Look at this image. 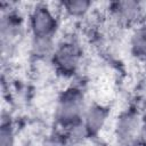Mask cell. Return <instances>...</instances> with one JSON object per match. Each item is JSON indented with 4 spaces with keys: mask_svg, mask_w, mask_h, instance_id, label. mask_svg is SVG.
<instances>
[{
    "mask_svg": "<svg viewBox=\"0 0 146 146\" xmlns=\"http://www.w3.org/2000/svg\"><path fill=\"white\" fill-rule=\"evenodd\" d=\"M29 26L33 38H54L58 27V21L48 5L38 3L30 13Z\"/></svg>",
    "mask_w": 146,
    "mask_h": 146,
    "instance_id": "cell-3",
    "label": "cell"
},
{
    "mask_svg": "<svg viewBox=\"0 0 146 146\" xmlns=\"http://www.w3.org/2000/svg\"><path fill=\"white\" fill-rule=\"evenodd\" d=\"M143 119L132 110L123 112L115 124V136L122 146H131L138 144Z\"/></svg>",
    "mask_w": 146,
    "mask_h": 146,
    "instance_id": "cell-4",
    "label": "cell"
},
{
    "mask_svg": "<svg viewBox=\"0 0 146 146\" xmlns=\"http://www.w3.org/2000/svg\"><path fill=\"white\" fill-rule=\"evenodd\" d=\"M107 115H108V110L103 105L94 104L87 106V110L82 119V124L88 136L96 135L102 130V128L104 127L107 120Z\"/></svg>",
    "mask_w": 146,
    "mask_h": 146,
    "instance_id": "cell-6",
    "label": "cell"
},
{
    "mask_svg": "<svg viewBox=\"0 0 146 146\" xmlns=\"http://www.w3.org/2000/svg\"><path fill=\"white\" fill-rule=\"evenodd\" d=\"M0 146H15V137H14V129L11 123L2 122L1 131H0Z\"/></svg>",
    "mask_w": 146,
    "mask_h": 146,
    "instance_id": "cell-10",
    "label": "cell"
},
{
    "mask_svg": "<svg viewBox=\"0 0 146 146\" xmlns=\"http://www.w3.org/2000/svg\"><path fill=\"white\" fill-rule=\"evenodd\" d=\"M112 17L122 25H138L146 18V5L140 1H115L110 5Z\"/></svg>",
    "mask_w": 146,
    "mask_h": 146,
    "instance_id": "cell-5",
    "label": "cell"
},
{
    "mask_svg": "<svg viewBox=\"0 0 146 146\" xmlns=\"http://www.w3.org/2000/svg\"><path fill=\"white\" fill-rule=\"evenodd\" d=\"M130 49L135 57L146 59V19L135 27L130 38Z\"/></svg>",
    "mask_w": 146,
    "mask_h": 146,
    "instance_id": "cell-7",
    "label": "cell"
},
{
    "mask_svg": "<svg viewBox=\"0 0 146 146\" xmlns=\"http://www.w3.org/2000/svg\"><path fill=\"white\" fill-rule=\"evenodd\" d=\"M81 59V48L74 40H65L57 44L51 56V60L56 71L66 76L73 75L78 71Z\"/></svg>",
    "mask_w": 146,
    "mask_h": 146,
    "instance_id": "cell-2",
    "label": "cell"
},
{
    "mask_svg": "<svg viewBox=\"0 0 146 146\" xmlns=\"http://www.w3.org/2000/svg\"><path fill=\"white\" fill-rule=\"evenodd\" d=\"M32 52L38 58H51L56 44L54 38H32Z\"/></svg>",
    "mask_w": 146,
    "mask_h": 146,
    "instance_id": "cell-8",
    "label": "cell"
},
{
    "mask_svg": "<svg viewBox=\"0 0 146 146\" xmlns=\"http://www.w3.org/2000/svg\"><path fill=\"white\" fill-rule=\"evenodd\" d=\"M60 6L62 9L67 15L72 17H81L89 11L91 7V2L87 0H68L62 2Z\"/></svg>",
    "mask_w": 146,
    "mask_h": 146,
    "instance_id": "cell-9",
    "label": "cell"
},
{
    "mask_svg": "<svg viewBox=\"0 0 146 146\" xmlns=\"http://www.w3.org/2000/svg\"><path fill=\"white\" fill-rule=\"evenodd\" d=\"M86 110L83 92L78 88H68L58 98L55 116L58 124L67 130L82 123Z\"/></svg>",
    "mask_w": 146,
    "mask_h": 146,
    "instance_id": "cell-1",
    "label": "cell"
}]
</instances>
